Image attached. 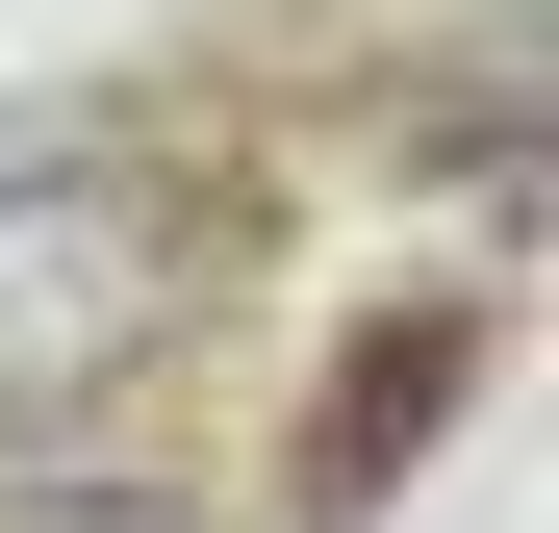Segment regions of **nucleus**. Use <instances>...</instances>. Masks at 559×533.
Returning <instances> with one entry per match:
<instances>
[{"mask_svg": "<svg viewBox=\"0 0 559 533\" xmlns=\"http://www.w3.org/2000/svg\"><path fill=\"white\" fill-rule=\"evenodd\" d=\"M178 280H204V229H178L128 153H26V178H0V432L128 407L178 355Z\"/></svg>", "mask_w": 559, "mask_h": 533, "instance_id": "nucleus-1", "label": "nucleus"}, {"mask_svg": "<svg viewBox=\"0 0 559 533\" xmlns=\"http://www.w3.org/2000/svg\"><path fill=\"white\" fill-rule=\"evenodd\" d=\"M0 533H178V508H153V483H51L26 432H0Z\"/></svg>", "mask_w": 559, "mask_h": 533, "instance_id": "nucleus-2", "label": "nucleus"}]
</instances>
